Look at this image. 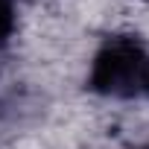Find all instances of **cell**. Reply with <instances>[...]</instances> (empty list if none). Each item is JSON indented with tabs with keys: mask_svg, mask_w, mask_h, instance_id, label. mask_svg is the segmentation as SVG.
<instances>
[{
	"mask_svg": "<svg viewBox=\"0 0 149 149\" xmlns=\"http://www.w3.org/2000/svg\"><path fill=\"white\" fill-rule=\"evenodd\" d=\"M140 149H149V146H140Z\"/></svg>",
	"mask_w": 149,
	"mask_h": 149,
	"instance_id": "obj_3",
	"label": "cell"
},
{
	"mask_svg": "<svg viewBox=\"0 0 149 149\" xmlns=\"http://www.w3.org/2000/svg\"><path fill=\"white\" fill-rule=\"evenodd\" d=\"M88 88L111 100H149V47L137 35H111L94 53Z\"/></svg>",
	"mask_w": 149,
	"mask_h": 149,
	"instance_id": "obj_1",
	"label": "cell"
},
{
	"mask_svg": "<svg viewBox=\"0 0 149 149\" xmlns=\"http://www.w3.org/2000/svg\"><path fill=\"white\" fill-rule=\"evenodd\" d=\"M18 26V3L15 0H0V53L6 50Z\"/></svg>",
	"mask_w": 149,
	"mask_h": 149,
	"instance_id": "obj_2",
	"label": "cell"
}]
</instances>
